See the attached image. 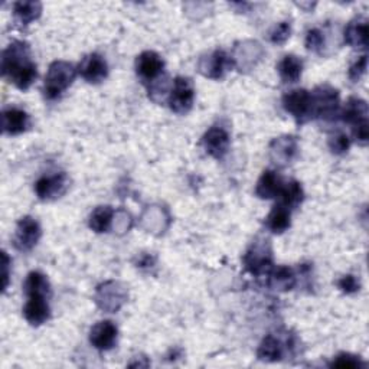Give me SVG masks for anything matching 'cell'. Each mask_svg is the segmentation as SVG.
Here are the masks:
<instances>
[{
    "instance_id": "cell-1",
    "label": "cell",
    "mask_w": 369,
    "mask_h": 369,
    "mask_svg": "<svg viewBox=\"0 0 369 369\" xmlns=\"http://www.w3.org/2000/svg\"><path fill=\"white\" fill-rule=\"evenodd\" d=\"M2 74L19 90H27L38 78L36 64L31 58V48L23 41H13L3 51Z\"/></svg>"
},
{
    "instance_id": "cell-2",
    "label": "cell",
    "mask_w": 369,
    "mask_h": 369,
    "mask_svg": "<svg viewBox=\"0 0 369 369\" xmlns=\"http://www.w3.org/2000/svg\"><path fill=\"white\" fill-rule=\"evenodd\" d=\"M25 294L27 302L23 307L25 319L32 324L39 326L45 323L51 316L48 299L51 296V286L45 274L39 271H31L25 280Z\"/></svg>"
},
{
    "instance_id": "cell-3",
    "label": "cell",
    "mask_w": 369,
    "mask_h": 369,
    "mask_svg": "<svg viewBox=\"0 0 369 369\" xmlns=\"http://www.w3.org/2000/svg\"><path fill=\"white\" fill-rule=\"evenodd\" d=\"M77 69L67 61H55L49 65L45 82H43V94L48 100H56L65 93L76 80Z\"/></svg>"
},
{
    "instance_id": "cell-4",
    "label": "cell",
    "mask_w": 369,
    "mask_h": 369,
    "mask_svg": "<svg viewBox=\"0 0 369 369\" xmlns=\"http://www.w3.org/2000/svg\"><path fill=\"white\" fill-rule=\"evenodd\" d=\"M194 100H195V90L192 81L185 77L176 78L173 81V87L169 96L170 110L178 114H185L192 109V106H194Z\"/></svg>"
},
{
    "instance_id": "cell-5",
    "label": "cell",
    "mask_w": 369,
    "mask_h": 369,
    "mask_svg": "<svg viewBox=\"0 0 369 369\" xmlns=\"http://www.w3.org/2000/svg\"><path fill=\"white\" fill-rule=\"evenodd\" d=\"M339 106V93L329 85H322L312 93V114L322 119L335 115Z\"/></svg>"
},
{
    "instance_id": "cell-6",
    "label": "cell",
    "mask_w": 369,
    "mask_h": 369,
    "mask_svg": "<svg viewBox=\"0 0 369 369\" xmlns=\"http://www.w3.org/2000/svg\"><path fill=\"white\" fill-rule=\"evenodd\" d=\"M283 107L298 122L303 123L312 117V94L306 90H293L283 97Z\"/></svg>"
},
{
    "instance_id": "cell-7",
    "label": "cell",
    "mask_w": 369,
    "mask_h": 369,
    "mask_svg": "<svg viewBox=\"0 0 369 369\" xmlns=\"http://www.w3.org/2000/svg\"><path fill=\"white\" fill-rule=\"evenodd\" d=\"M68 176L67 173H55L51 176H42L35 183V192L39 199L42 201H51L55 198H60L65 194L68 188Z\"/></svg>"
},
{
    "instance_id": "cell-8",
    "label": "cell",
    "mask_w": 369,
    "mask_h": 369,
    "mask_svg": "<svg viewBox=\"0 0 369 369\" xmlns=\"http://www.w3.org/2000/svg\"><path fill=\"white\" fill-rule=\"evenodd\" d=\"M42 235L41 225L38 221L31 216H23L18 225L16 232H14V247L21 251L32 249Z\"/></svg>"
},
{
    "instance_id": "cell-9",
    "label": "cell",
    "mask_w": 369,
    "mask_h": 369,
    "mask_svg": "<svg viewBox=\"0 0 369 369\" xmlns=\"http://www.w3.org/2000/svg\"><path fill=\"white\" fill-rule=\"evenodd\" d=\"M245 269L251 273L260 276L262 273H270L273 267V258H271V249L267 244H256L251 247L244 257Z\"/></svg>"
},
{
    "instance_id": "cell-10",
    "label": "cell",
    "mask_w": 369,
    "mask_h": 369,
    "mask_svg": "<svg viewBox=\"0 0 369 369\" xmlns=\"http://www.w3.org/2000/svg\"><path fill=\"white\" fill-rule=\"evenodd\" d=\"M78 72L87 82L98 84L107 78L109 65H107V61L101 55L90 54L85 58H82V61L80 63V67H78Z\"/></svg>"
},
{
    "instance_id": "cell-11",
    "label": "cell",
    "mask_w": 369,
    "mask_h": 369,
    "mask_svg": "<svg viewBox=\"0 0 369 369\" xmlns=\"http://www.w3.org/2000/svg\"><path fill=\"white\" fill-rule=\"evenodd\" d=\"M230 142L228 131L223 127H211L202 139L206 153L215 159H223L228 153Z\"/></svg>"
},
{
    "instance_id": "cell-12",
    "label": "cell",
    "mask_w": 369,
    "mask_h": 369,
    "mask_svg": "<svg viewBox=\"0 0 369 369\" xmlns=\"http://www.w3.org/2000/svg\"><path fill=\"white\" fill-rule=\"evenodd\" d=\"M119 331L110 320H101L96 323L90 332V342L98 350H110L115 342Z\"/></svg>"
},
{
    "instance_id": "cell-13",
    "label": "cell",
    "mask_w": 369,
    "mask_h": 369,
    "mask_svg": "<svg viewBox=\"0 0 369 369\" xmlns=\"http://www.w3.org/2000/svg\"><path fill=\"white\" fill-rule=\"evenodd\" d=\"M165 63L161 60L160 55L153 51H146L140 54L136 60V71L137 76L143 81H153L160 76L164 71Z\"/></svg>"
},
{
    "instance_id": "cell-14",
    "label": "cell",
    "mask_w": 369,
    "mask_h": 369,
    "mask_svg": "<svg viewBox=\"0 0 369 369\" xmlns=\"http://www.w3.org/2000/svg\"><path fill=\"white\" fill-rule=\"evenodd\" d=\"M31 126V119L29 114L21 109L9 107L5 109L2 113V128L3 133L9 136H16L21 133L26 131Z\"/></svg>"
},
{
    "instance_id": "cell-15",
    "label": "cell",
    "mask_w": 369,
    "mask_h": 369,
    "mask_svg": "<svg viewBox=\"0 0 369 369\" xmlns=\"http://www.w3.org/2000/svg\"><path fill=\"white\" fill-rule=\"evenodd\" d=\"M283 179L274 170H264L261 178L257 182L256 194L261 199H274L280 197V192L283 189Z\"/></svg>"
},
{
    "instance_id": "cell-16",
    "label": "cell",
    "mask_w": 369,
    "mask_h": 369,
    "mask_svg": "<svg viewBox=\"0 0 369 369\" xmlns=\"http://www.w3.org/2000/svg\"><path fill=\"white\" fill-rule=\"evenodd\" d=\"M341 119L352 126H357L359 123L368 122V104L366 101L352 97L346 101L341 111Z\"/></svg>"
},
{
    "instance_id": "cell-17",
    "label": "cell",
    "mask_w": 369,
    "mask_h": 369,
    "mask_svg": "<svg viewBox=\"0 0 369 369\" xmlns=\"http://www.w3.org/2000/svg\"><path fill=\"white\" fill-rule=\"evenodd\" d=\"M345 42L352 48H365L368 45V21L357 18L345 29Z\"/></svg>"
},
{
    "instance_id": "cell-18",
    "label": "cell",
    "mask_w": 369,
    "mask_h": 369,
    "mask_svg": "<svg viewBox=\"0 0 369 369\" xmlns=\"http://www.w3.org/2000/svg\"><path fill=\"white\" fill-rule=\"evenodd\" d=\"M232 60L230 58V55L224 51H215L210 58L208 61H206L203 69L205 71V76L210 77V78H214V80H218V78H223L224 74L227 71H230L232 68Z\"/></svg>"
},
{
    "instance_id": "cell-19",
    "label": "cell",
    "mask_w": 369,
    "mask_h": 369,
    "mask_svg": "<svg viewBox=\"0 0 369 369\" xmlns=\"http://www.w3.org/2000/svg\"><path fill=\"white\" fill-rule=\"evenodd\" d=\"M284 348L283 342L274 335H267L258 346L257 357L265 362H277L283 358Z\"/></svg>"
},
{
    "instance_id": "cell-20",
    "label": "cell",
    "mask_w": 369,
    "mask_h": 369,
    "mask_svg": "<svg viewBox=\"0 0 369 369\" xmlns=\"http://www.w3.org/2000/svg\"><path fill=\"white\" fill-rule=\"evenodd\" d=\"M303 72V61L296 55H286L278 64L280 78L286 84L298 82Z\"/></svg>"
},
{
    "instance_id": "cell-21",
    "label": "cell",
    "mask_w": 369,
    "mask_h": 369,
    "mask_svg": "<svg viewBox=\"0 0 369 369\" xmlns=\"http://www.w3.org/2000/svg\"><path fill=\"white\" fill-rule=\"evenodd\" d=\"M290 224H291L290 210L286 208L282 203L276 205L269 214V216L265 218V227L274 234H283L290 228Z\"/></svg>"
},
{
    "instance_id": "cell-22",
    "label": "cell",
    "mask_w": 369,
    "mask_h": 369,
    "mask_svg": "<svg viewBox=\"0 0 369 369\" xmlns=\"http://www.w3.org/2000/svg\"><path fill=\"white\" fill-rule=\"evenodd\" d=\"M271 152L274 159L282 160L280 164H290L293 157L298 153V142L294 137H282L273 142Z\"/></svg>"
},
{
    "instance_id": "cell-23",
    "label": "cell",
    "mask_w": 369,
    "mask_h": 369,
    "mask_svg": "<svg viewBox=\"0 0 369 369\" xmlns=\"http://www.w3.org/2000/svg\"><path fill=\"white\" fill-rule=\"evenodd\" d=\"M42 5L39 2H16L13 5V14L22 25H29L41 16Z\"/></svg>"
},
{
    "instance_id": "cell-24",
    "label": "cell",
    "mask_w": 369,
    "mask_h": 369,
    "mask_svg": "<svg viewBox=\"0 0 369 369\" xmlns=\"http://www.w3.org/2000/svg\"><path fill=\"white\" fill-rule=\"evenodd\" d=\"M303 197H304V192H303L302 185L296 181H290L283 185V189L282 192H280L278 198L280 201H282L280 203L284 205L289 210H293L302 203Z\"/></svg>"
},
{
    "instance_id": "cell-25",
    "label": "cell",
    "mask_w": 369,
    "mask_h": 369,
    "mask_svg": "<svg viewBox=\"0 0 369 369\" xmlns=\"http://www.w3.org/2000/svg\"><path fill=\"white\" fill-rule=\"evenodd\" d=\"M114 211L111 206H98L90 216V228L96 232H106L109 231Z\"/></svg>"
},
{
    "instance_id": "cell-26",
    "label": "cell",
    "mask_w": 369,
    "mask_h": 369,
    "mask_svg": "<svg viewBox=\"0 0 369 369\" xmlns=\"http://www.w3.org/2000/svg\"><path fill=\"white\" fill-rule=\"evenodd\" d=\"M271 284L274 289L280 290H291L296 284V277L294 273L289 267H277L276 270L271 271Z\"/></svg>"
},
{
    "instance_id": "cell-27",
    "label": "cell",
    "mask_w": 369,
    "mask_h": 369,
    "mask_svg": "<svg viewBox=\"0 0 369 369\" xmlns=\"http://www.w3.org/2000/svg\"><path fill=\"white\" fill-rule=\"evenodd\" d=\"M290 34H291L290 22H280L271 31L270 41L273 43H277V45H282V43H284L290 38Z\"/></svg>"
},
{
    "instance_id": "cell-28",
    "label": "cell",
    "mask_w": 369,
    "mask_h": 369,
    "mask_svg": "<svg viewBox=\"0 0 369 369\" xmlns=\"http://www.w3.org/2000/svg\"><path fill=\"white\" fill-rule=\"evenodd\" d=\"M365 364L358 357L349 355V353H342V355L336 357V359H333V362L331 364V366L342 368V369H357V368H361Z\"/></svg>"
},
{
    "instance_id": "cell-29",
    "label": "cell",
    "mask_w": 369,
    "mask_h": 369,
    "mask_svg": "<svg viewBox=\"0 0 369 369\" xmlns=\"http://www.w3.org/2000/svg\"><path fill=\"white\" fill-rule=\"evenodd\" d=\"M323 42H324V38H323V32L320 31V29L315 27V29H310V31L307 32V35H306V48L309 51L320 52V49L323 47Z\"/></svg>"
},
{
    "instance_id": "cell-30",
    "label": "cell",
    "mask_w": 369,
    "mask_h": 369,
    "mask_svg": "<svg viewBox=\"0 0 369 369\" xmlns=\"http://www.w3.org/2000/svg\"><path fill=\"white\" fill-rule=\"evenodd\" d=\"M329 147L332 149L333 153L336 155H342L346 153L350 147V140L349 137L345 135V133H339V135L333 136L329 140Z\"/></svg>"
},
{
    "instance_id": "cell-31",
    "label": "cell",
    "mask_w": 369,
    "mask_h": 369,
    "mask_svg": "<svg viewBox=\"0 0 369 369\" xmlns=\"http://www.w3.org/2000/svg\"><path fill=\"white\" fill-rule=\"evenodd\" d=\"M337 286H339V289H341V290H342L344 293H346V294L357 293V291H359V289H361L359 280H358L355 276H352V274L344 276L341 280H339Z\"/></svg>"
},
{
    "instance_id": "cell-32",
    "label": "cell",
    "mask_w": 369,
    "mask_h": 369,
    "mask_svg": "<svg viewBox=\"0 0 369 369\" xmlns=\"http://www.w3.org/2000/svg\"><path fill=\"white\" fill-rule=\"evenodd\" d=\"M366 64H368V58L366 55L359 56L358 60L353 63L349 68V78L352 81H359L362 78L364 74L366 72Z\"/></svg>"
},
{
    "instance_id": "cell-33",
    "label": "cell",
    "mask_w": 369,
    "mask_h": 369,
    "mask_svg": "<svg viewBox=\"0 0 369 369\" xmlns=\"http://www.w3.org/2000/svg\"><path fill=\"white\" fill-rule=\"evenodd\" d=\"M353 137L357 139V142L362 146H365L368 143L369 139V127H368V122L359 123L357 126H353Z\"/></svg>"
},
{
    "instance_id": "cell-34",
    "label": "cell",
    "mask_w": 369,
    "mask_h": 369,
    "mask_svg": "<svg viewBox=\"0 0 369 369\" xmlns=\"http://www.w3.org/2000/svg\"><path fill=\"white\" fill-rule=\"evenodd\" d=\"M8 265H9V258H8L6 253H3V269H5L3 277H5V289L8 287Z\"/></svg>"
}]
</instances>
